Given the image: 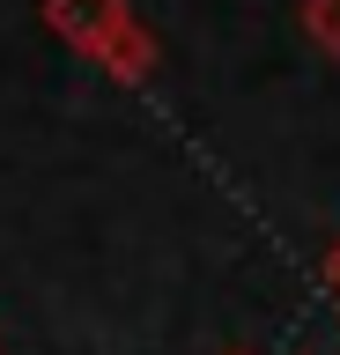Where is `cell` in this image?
Listing matches in <instances>:
<instances>
[{
    "label": "cell",
    "mask_w": 340,
    "mask_h": 355,
    "mask_svg": "<svg viewBox=\"0 0 340 355\" xmlns=\"http://www.w3.org/2000/svg\"><path fill=\"white\" fill-rule=\"evenodd\" d=\"M37 15L60 44H74L82 60H96L111 82L141 89L156 82V30L134 15V0H37Z\"/></svg>",
    "instance_id": "1"
},
{
    "label": "cell",
    "mask_w": 340,
    "mask_h": 355,
    "mask_svg": "<svg viewBox=\"0 0 340 355\" xmlns=\"http://www.w3.org/2000/svg\"><path fill=\"white\" fill-rule=\"evenodd\" d=\"M296 22H303V37H311L325 60H340V0H303Z\"/></svg>",
    "instance_id": "2"
},
{
    "label": "cell",
    "mask_w": 340,
    "mask_h": 355,
    "mask_svg": "<svg viewBox=\"0 0 340 355\" xmlns=\"http://www.w3.org/2000/svg\"><path fill=\"white\" fill-rule=\"evenodd\" d=\"M229 355H251V348H229Z\"/></svg>",
    "instance_id": "4"
},
{
    "label": "cell",
    "mask_w": 340,
    "mask_h": 355,
    "mask_svg": "<svg viewBox=\"0 0 340 355\" xmlns=\"http://www.w3.org/2000/svg\"><path fill=\"white\" fill-rule=\"evenodd\" d=\"M325 288H333V296H340V244H333V252H325Z\"/></svg>",
    "instance_id": "3"
}]
</instances>
